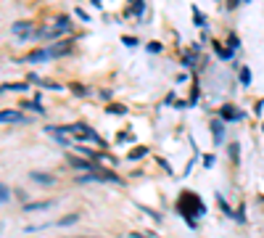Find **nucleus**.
Here are the masks:
<instances>
[{
    "mask_svg": "<svg viewBox=\"0 0 264 238\" xmlns=\"http://www.w3.org/2000/svg\"><path fill=\"white\" fill-rule=\"evenodd\" d=\"M177 212L185 217V222H188L190 228H196V217L198 214H204V204H201V198L193 193V190H182L180 193V201H177Z\"/></svg>",
    "mask_w": 264,
    "mask_h": 238,
    "instance_id": "obj_1",
    "label": "nucleus"
},
{
    "mask_svg": "<svg viewBox=\"0 0 264 238\" xmlns=\"http://www.w3.org/2000/svg\"><path fill=\"white\" fill-rule=\"evenodd\" d=\"M220 119L222 122H238V119H243V111H238L235 106H222V109H220Z\"/></svg>",
    "mask_w": 264,
    "mask_h": 238,
    "instance_id": "obj_2",
    "label": "nucleus"
},
{
    "mask_svg": "<svg viewBox=\"0 0 264 238\" xmlns=\"http://www.w3.org/2000/svg\"><path fill=\"white\" fill-rule=\"evenodd\" d=\"M69 164H72L74 170H85V175H92V172H98V167L92 164V162H85V159H77V156H69Z\"/></svg>",
    "mask_w": 264,
    "mask_h": 238,
    "instance_id": "obj_3",
    "label": "nucleus"
},
{
    "mask_svg": "<svg viewBox=\"0 0 264 238\" xmlns=\"http://www.w3.org/2000/svg\"><path fill=\"white\" fill-rule=\"evenodd\" d=\"M0 122H8V125H13V122H27V117L21 111H16V109H5V111H0Z\"/></svg>",
    "mask_w": 264,
    "mask_h": 238,
    "instance_id": "obj_4",
    "label": "nucleus"
},
{
    "mask_svg": "<svg viewBox=\"0 0 264 238\" xmlns=\"http://www.w3.org/2000/svg\"><path fill=\"white\" fill-rule=\"evenodd\" d=\"M48 58H53L50 56V48H37V50H32L27 56V61H32V64H37V61H48Z\"/></svg>",
    "mask_w": 264,
    "mask_h": 238,
    "instance_id": "obj_5",
    "label": "nucleus"
},
{
    "mask_svg": "<svg viewBox=\"0 0 264 238\" xmlns=\"http://www.w3.org/2000/svg\"><path fill=\"white\" fill-rule=\"evenodd\" d=\"M212 135H214L217 143L224 141V122H222V119H214V122H212Z\"/></svg>",
    "mask_w": 264,
    "mask_h": 238,
    "instance_id": "obj_6",
    "label": "nucleus"
},
{
    "mask_svg": "<svg viewBox=\"0 0 264 238\" xmlns=\"http://www.w3.org/2000/svg\"><path fill=\"white\" fill-rule=\"evenodd\" d=\"M29 178H32L35 183H43V186H53V183H56L53 175H45V172H29Z\"/></svg>",
    "mask_w": 264,
    "mask_h": 238,
    "instance_id": "obj_7",
    "label": "nucleus"
},
{
    "mask_svg": "<svg viewBox=\"0 0 264 238\" xmlns=\"http://www.w3.org/2000/svg\"><path fill=\"white\" fill-rule=\"evenodd\" d=\"M64 53H69V43H56V45L50 48V56H53V58L64 56Z\"/></svg>",
    "mask_w": 264,
    "mask_h": 238,
    "instance_id": "obj_8",
    "label": "nucleus"
},
{
    "mask_svg": "<svg viewBox=\"0 0 264 238\" xmlns=\"http://www.w3.org/2000/svg\"><path fill=\"white\" fill-rule=\"evenodd\" d=\"M11 32L13 35H29V21H16V24H11Z\"/></svg>",
    "mask_w": 264,
    "mask_h": 238,
    "instance_id": "obj_9",
    "label": "nucleus"
},
{
    "mask_svg": "<svg viewBox=\"0 0 264 238\" xmlns=\"http://www.w3.org/2000/svg\"><path fill=\"white\" fill-rule=\"evenodd\" d=\"M19 109H29V111H35V114H43L45 111L43 106H40V101H21Z\"/></svg>",
    "mask_w": 264,
    "mask_h": 238,
    "instance_id": "obj_10",
    "label": "nucleus"
},
{
    "mask_svg": "<svg viewBox=\"0 0 264 238\" xmlns=\"http://www.w3.org/2000/svg\"><path fill=\"white\" fill-rule=\"evenodd\" d=\"M53 201H35V204H27L24 212H37V209H50Z\"/></svg>",
    "mask_w": 264,
    "mask_h": 238,
    "instance_id": "obj_11",
    "label": "nucleus"
},
{
    "mask_svg": "<svg viewBox=\"0 0 264 238\" xmlns=\"http://www.w3.org/2000/svg\"><path fill=\"white\" fill-rule=\"evenodd\" d=\"M238 77H240V85H251V69L248 66H240V72H238Z\"/></svg>",
    "mask_w": 264,
    "mask_h": 238,
    "instance_id": "obj_12",
    "label": "nucleus"
},
{
    "mask_svg": "<svg viewBox=\"0 0 264 238\" xmlns=\"http://www.w3.org/2000/svg\"><path fill=\"white\" fill-rule=\"evenodd\" d=\"M145 153H148V148H145V145H137V148H132L130 151V156L127 159H132V162H137V159H143Z\"/></svg>",
    "mask_w": 264,
    "mask_h": 238,
    "instance_id": "obj_13",
    "label": "nucleus"
},
{
    "mask_svg": "<svg viewBox=\"0 0 264 238\" xmlns=\"http://www.w3.org/2000/svg\"><path fill=\"white\" fill-rule=\"evenodd\" d=\"M212 45H214V50H217V56H220V58H232V53H235V50H230V48H222L220 43H212Z\"/></svg>",
    "mask_w": 264,
    "mask_h": 238,
    "instance_id": "obj_14",
    "label": "nucleus"
},
{
    "mask_svg": "<svg viewBox=\"0 0 264 238\" xmlns=\"http://www.w3.org/2000/svg\"><path fill=\"white\" fill-rule=\"evenodd\" d=\"M74 222H80V214H66V217H61L58 222H56V225H61V228H64V225H74Z\"/></svg>",
    "mask_w": 264,
    "mask_h": 238,
    "instance_id": "obj_15",
    "label": "nucleus"
},
{
    "mask_svg": "<svg viewBox=\"0 0 264 238\" xmlns=\"http://www.w3.org/2000/svg\"><path fill=\"white\" fill-rule=\"evenodd\" d=\"M5 90H13V93H27L29 85H27V82H13V85H5Z\"/></svg>",
    "mask_w": 264,
    "mask_h": 238,
    "instance_id": "obj_16",
    "label": "nucleus"
},
{
    "mask_svg": "<svg viewBox=\"0 0 264 238\" xmlns=\"http://www.w3.org/2000/svg\"><path fill=\"white\" fill-rule=\"evenodd\" d=\"M72 29V24H69V19L66 16H61L58 21H56V32H69Z\"/></svg>",
    "mask_w": 264,
    "mask_h": 238,
    "instance_id": "obj_17",
    "label": "nucleus"
},
{
    "mask_svg": "<svg viewBox=\"0 0 264 238\" xmlns=\"http://www.w3.org/2000/svg\"><path fill=\"white\" fill-rule=\"evenodd\" d=\"M8 198H11V188L5 183H0V204H5Z\"/></svg>",
    "mask_w": 264,
    "mask_h": 238,
    "instance_id": "obj_18",
    "label": "nucleus"
},
{
    "mask_svg": "<svg viewBox=\"0 0 264 238\" xmlns=\"http://www.w3.org/2000/svg\"><path fill=\"white\" fill-rule=\"evenodd\" d=\"M143 11H145V3H143V0H132L130 13H143Z\"/></svg>",
    "mask_w": 264,
    "mask_h": 238,
    "instance_id": "obj_19",
    "label": "nucleus"
},
{
    "mask_svg": "<svg viewBox=\"0 0 264 238\" xmlns=\"http://www.w3.org/2000/svg\"><path fill=\"white\" fill-rule=\"evenodd\" d=\"M69 88L74 90V95H90V88H82V85H77V82H74V85H69Z\"/></svg>",
    "mask_w": 264,
    "mask_h": 238,
    "instance_id": "obj_20",
    "label": "nucleus"
},
{
    "mask_svg": "<svg viewBox=\"0 0 264 238\" xmlns=\"http://www.w3.org/2000/svg\"><path fill=\"white\" fill-rule=\"evenodd\" d=\"M108 114H127V109H124V106H119V103H114V106H108L106 109Z\"/></svg>",
    "mask_w": 264,
    "mask_h": 238,
    "instance_id": "obj_21",
    "label": "nucleus"
},
{
    "mask_svg": "<svg viewBox=\"0 0 264 238\" xmlns=\"http://www.w3.org/2000/svg\"><path fill=\"white\" fill-rule=\"evenodd\" d=\"M238 151H240V145L232 143V145H230V159H232V162H238Z\"/></svg>",
    "mask_w": 264,
    "mask_h": 238,
    "instance_id": "obj_22",
    "label": "nucleus"
},
{
    "mask_svg": "<svg viewBox=\"0 0 264 238\" xmlns=\"http://www.w3.org/2000/svg\"><path fill=\"white\" fill-rule=\"evenodd\" d=\"M227 45H230V50H235L238 45H240V40H238V35H230V40H227Z\"/></svg>",
    "mask_w": 264,
    "mask_h": 238,
    "instance_id": "obj_23",
    "label": "nucleus"
},
{
    "mask_svg": "<svg viewBox=\"0 0 264 238\" xmlns=\"http://www.w3.org/2000/svg\"><path fill=\"white\" fill-rule=\"evenodd\" d=\"M122 43L127 45V48H135V45H137V40H135V37H127V35L122 37Z\"/></svg>",
    "mask_w": 264,
    "mask_h": 238,
    "instance_id": "obj_24",
    "label": "nucleus"
},
{
    "mask_svg": "<svg viewBox=\"0 0 264 238\" xmlns=\"http://www.w3.org/2000/svg\"><path fill=\"white\" fill-rule=\"evenodd\" d=\"M193 16H196V24L198 27H204V13H201L198 8H193Z\"/></svg>",
    "mask_w": 264,
    "mask_h": 238,
    "instance_id": "obj_25",
    "label": "nucleus"
},
{
    "mask_svg": "<svg viewBox=\"0 0 264 238\" xmlns=\"http://www.w3.org/2000/svg\"><path fill=\"white\" fill-rule=\"evenodd\" d=\"M145 48H148L151 53H161V43H148Z\"/></svg>",
    "mask_w": 264,
    "mask_h": 238,
    "instance_id": "obj_26",
    "label": "nucleus"
},
{
    "mask_svg": "<svg viewBox=\"0 0 264 238\" xmlns=\"http://www.w3.org/2000/svg\"><path fill=\"white\" fill-rule=\"evenodd\" d=\"M119 141H122V143H130V141H132V135H130V133H122V135H119Z\"/></svg>",
    "mask_w": 264,
    "mask_h": 238,
    "instance_id": "obj_27",
    "label": "nucleus"
},
{
    "mask_svg": "<svg viewBox=\"0 0 264 238\" xmlns=\"http://www.w3.org/2000/svg\"><path fill=\"white\" fill-rule=\"evenodd\" d=\"M204 167H214V156H204Z\"/></svg>",
    "mask_w": 264,
    "mask_h": 238,
    "instance_id": "obj_28",
    "label": "nucleus"
},
{
    "mask_svg": "<svg viewBox=\"0 0 264 238\" xmlns=\"http://www.w3.org/2000/svg\"><path fill=\"white\" fill-rule=\"evenodd\" d=\"M74 238H92V236H74Z\"/></svg>",
    "mask_w": 264,
    "mask_h": 238,
    "instance_id": "obj_29",
    "label": "nucleus"
},
{
    "mask_svg": "<svg viewBox=\"0 0 264 238\" xmlns=\"http://www.w3.org/2000/svg\"><path fill=\"white\" fill-rule=\"evenodd\" d=\"M3 90H5V85H0V93H3Z\"/></svg>",
    "mask_w": 264,
    "mask_h": 238,
    "instance_id": "obj_30",
    "label": "nucleus"
}]
</instances>
